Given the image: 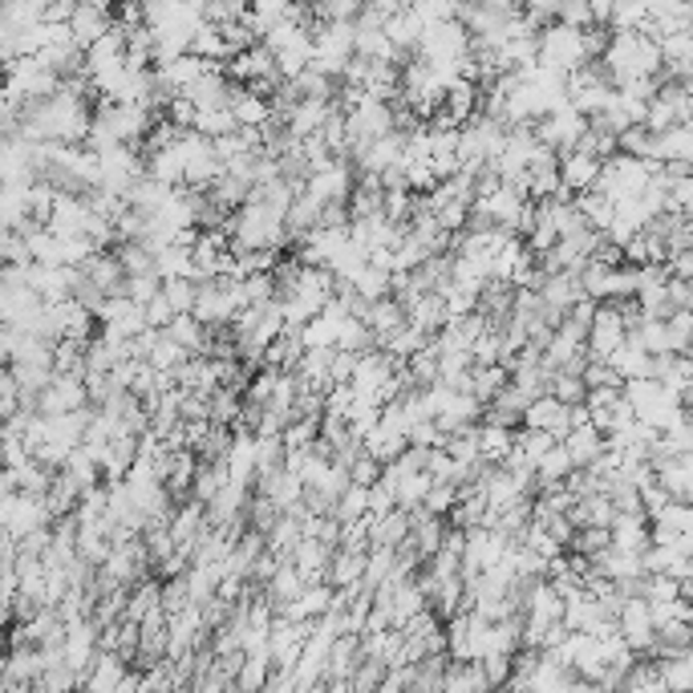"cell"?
<instances>
[{"label":"cell","instance_id":"cell-1","mask_svg":"<svg viewBox=\"0 0 693 693\" xmlns=\"http://www.w3.org/2000/svg\"><path fill=\"white\" fill-rule=\"evenodd\" d=\"M584 134H588V118L576 106H564V110H556L552 118L535 122V138H539L544 147L556 150L560 159L580 147V138H584Z\"/></svg>","mask_w":693,"mask_h":693},{"label":"cell","instance_id":"cell-2","mask_svg":"<svg viewBox=\"0 0 693 693\" xmlns=\"http://www.w3.org/2000/svg\"><path fill=\"white\" fill-rule=\"evenodd\" d=\"M625 341H628V325H625L621 305H600L597 320H592V333H588V353L600 361H609Z\"/></svg>","mask_w":693,"mask_h":693},{"label":"cell","instance_id":"cell-3","mask_svg":"<svg viewBox=\"0 0 693 693\" xmlns=\"http://www.w3.org/2000/svg\"><path fill=\"white\" fill-rule=\"evenodd\" d=\"M365 325L374 329L377 349H389V341H394V337H401L406 329H410V308L401 305L398 296H386V300L370 305V317H365Z\"/></svg>","mask_w":693,"mask_h":693},{"label":"cell","instance_id":"cell-4","mask_svg":"<svg viewBox=\"0 0 693 693\" xmlns=\"http://www.w3.org/2000/svg\"><path fill=\"white\" fill-rule=\"evenodd\" d=\"M110 29H114V9H110V4H78V16L69 21V33H73L81 54L94 49Z\"/></svg>","mask_w":693,"mask_h":693},{"label":"cell","instance_id":"cell-5","mask_svg":"<svg viewBox=\"0 0 693 693\" xmlns=\"http://www.w3.org/2000/svg\"><path fill=\"white\" fill-rule=\"evenodd\" d=\"M523 430H547V434H556V439L564 442L568 434H572V410L547 394V398L527 406V413H523Z\"/></svg>","mask_w":693,"mask_h":693},{"label":"cell","instance_id":"cell-6","mask_svg":"<svg viewBox=\"0 0 693 693\" xmlns=\"http://www.w3.org/2000/svg\"><path fill=\"white\" fill-rule=\"evenodd\" d=\"M600 174H604V162L600 159H588V155H580V150H572V155H564L560 159V179H564V191L568 195H588V191H597Z\"/></svg>","mask_w":693,"mask_h":693},{"label":"cell","instance_id":"cell-7","mask_svg":"<svg viewBox=\"0 0 693 693\" xmlns=\"http://www.w3.org/2000/svg\"><path fill=\"white\" fill-rule=\"evenodd\" d=\"M564 451H568V458H572L576 470H588V467H597L600 458L609 454V439H604L597 427H576L572 434L564 439Z\"/></svg>","mask_w":693,"mask_h":693},{"label":"cell","instance_id":"cell-8","mask_svg":"<svg viewBox=\"0 0 693 693\" xmlns=\"http://www.w3.org/2000/svg\"><path fill=\"white\" fill-rule=\"evenodd\" d=\"M539 296H544V305L572 313V308L584 300V281H580L576 272H556V276H547V281H544Z\"/></svg>","mask_w":693,"mask_h":693},{"label":"cell","instance_id":"cell-9","mask_svg":"<svg viewBox=\"0 0 693 693\" xmlns=\"http://www.w3.org/2000/svg\"><path fill=\"white\" fill-rule=\"evenodd\" d=\"M231 114L240 122V130H264L268 122H272V102L248 94V86H240V90H236V102H231Z\"/></svg>","mask_w":693,"mask_h":693},{"label":"cell","instance_id":"cell-10","mask_svg":"<svg viewBox=\"0 0 693 693\" xmlns=\"http://www.w3.org/2000/svg\"><path fill=\"white\" fill-rule=\"evenodd\" d=\"M609 365L621 374V382H645V377H654V357L640 345H633V341H625V345L616 349L613 357H609Z\"/></svg>","mask_w":693,"mask_h":693},{"label":"cell","instance_id":"cell-11","mask_svg":"<svg viewBox=\"0 0 693 693\" xmlns=\"http://www.w3.org/2000/svg\"><path fill=\"white\" fill-rule=\"evenodd\" d=\"M167 337H171L174 345L188 349L191 357H203V353H207V337H212V329L200 325L195 317H174V325L167 329Z\"/></svg>","mask_w":693,"mask_h":693},{"label":"cell","instance_id":"cell-12","mask_svg":"<svg viewBox=\"0 0 693 693\" xmlns=\"http://www.w3.org/2000/svg\"><path fill=\"white\" fill-rule=\"evenodd\" d=\"M576 207H580V215H584L588 224H592V231H609L616 219V203L613 200H604L600 191H588V195H576Z\"/></svg>","mask_w":693,"mask_h":693},{"label":"cell","instance_id":"cell-13","mask_svg":"<svg viewBox=\"0 0 693 693\" xmlns=\"http://www.w3.org/2000/svg\"><path fill=\"white\" fill-rule=\"evenodd\" d=\"M621 155L637 162H657V134L649 126H633V130L621 134ZM661 167V162H657Z\"/></svg>","mask_w":693,"mask_h":693},{"label":"cell","instance_id":"cell-14","mask_svg":"<svg viewBox=\"0 0 693 693\" xmlns=\"http://www.w3.org/2000/svg\"><path fill=\"white\" fill-rule=\"evenodd\" d=\"M333 520L341 523V527L370 520V487H349V491L341 495V503H337Z\"/></svg>","mask_w":693,"mask_h":693},{"label":"cell","instance_id":"cell-15","mask_svg":"<svg viewBox=\"0 0 693 693\" xmlns=\"http://www.w3.org/2000/svg\"><path fill=\"white\" fill-rule=\"evenodd\" d=\"M114 255L122 260L126 276H150V272H155V264H159V255L150 252L147 243H118V248H114Z\"/></svg>","mask_w":693,"mask_h":693},{"label":"cell","instance_id":"cell-16","mask_svg":"<svg viewBox=\"0 0 693 693\" xmlns=\"http://www.w3.org/2000/svg\"><path fill=\"white\" fill-rule=\"evenodd\" d=\"M609 547H613V527H584V532H576L568 552L584 556V560H597V556H604Z\"/></svg>","mask_w":693,"mask_h":693},{"label":"cell","instance_id":"cell-17","mask_svg":"<svg viewBox=\"0 0 693 693\" xmlns=\"http://www.w3.org/2000/svg\"><path fill=\"white\" fill-rule=\"evenodd\" d=\"M236 130H240V122H236L231 110H203L200 122H195V134L212 138V143H219V138H227V134H236Z\"/></svg>","mask_w":693,"mask_h":693},{"label":"cell","instance_id":"cell-18","mask_svg":"<svg viewBox=\"0 0 693 693\" xmlns=\"http://www.w3.org/2000/svg\"><path fill=\"white\" fill-rule=\"evenodd\" d=\"M454 507H458V487H454V482H434L427 495V503H422V511L434 515V520H451Z\"/></svg>","mask_w":693,"mask_h":693},{"label":"cell","instance_id":"cell-19","mask_svg":"<svg viewBox=\"0 0 693 693\" xmlns=\"http://www.w3.org/2000/svg\"><path fill=\"white\" fill-rule=\"evenodd\" d=\"M78 681H86V678H81L78 669H69L66 661H61V666H49L45 673H41L37 690L41 693H73L78 690Z\"/></svg>","mask_w":693,"mask_h":693},{"label":"cell","instance_id":"cell-20","mask_svg":"<svg viewBox=\"0 0 693 693\" xmlns=\"http://www.w3.org/2000/svg\"><path fill=\"white\" fill-rule=\"evenodd\" d=\"M552 398L564 401L568 410H576V406H588V386H584V377L556 374V382H552Z\"/></svg>","mask_w":693,"mask_h":693},{"label":"cell","instance_id":"cell-21","mask_svg":"<svg viewBox=\"0 0 693 693\" xmlns=\"http://www.w3.org/2000/svg\"><path fill=\"white\" fill-rule=\"evenodd\" d=\"M556 446H560V439H556V434H547V430H520V451L532 458L535 467H539V463H544Z\"/></svg>","mask_w":693,"mask_h":693},{"label":"cell","instance_id":"cell-22","mask_svg":"<svg viewBox=\"0 0 693 693\" xmlns=\"http://www.w3.org/2000/svg\"><path fill=\"white\" fill-rule=\"evenodd\" d=\"M162 288H167V284H162V276H159V272H150V276H130V284H126V296H130L134 305L147 308L150 300H159Z\"/></svg>","mask_w":693,"mask_h":693},{"label":"cell","instance_id":"cell-23","mask_svg":"<svg viewBox=\"0 0 693 693\" xmlns=\"http://www.w3.org/2000/svg\"><path fill=\"white\" fill-rule=\"evenodd\" d=\"M645 600L649 604H673V600H681V584L669 576H645Z\"/></svg>","mask_w":693,"mask_h":693},{"label":"cell","instance_id":"cell-24","mask_svg":"<svg viewBox=\"0 0 693 693\" xmlns=\"http://www.w3.org/2000/svg\"><path fill=\"white\" fill-rule=\"evenodd\" d=\"M584 386L588 389H609V386H625V382H621V374H616L609 361L592 357L588 361V370H584Z\"/></svg>","mask_w":693,"mask_h":693},{"label":"cell","instance_id":"cell-25","mask_svg":"<svg viewBox=\"0 0 693 693\" xmlns=\"http://www.w3.org/2000/svg\"><path fill=\"white\" fill-rule=\"evenodd\" d=\"M669 276H673V281H685V284H693V248L690 252H681V255H673V260H669Z\"/></svg>","mask_w":693,"mask_h":693},{"label":"cell","instance_id":"cell-26","mask_svg":"<svg viewBox=\"0 0 693 693\" xmlns=\"http://www.w3.org/2000/svg\"><path fill=\"white\" fill-rule=\"evenodd\" d=\"M81 693H94V690H81Z\"/></svg>","mask_w":693,"mask_h":693}]
</instances>
